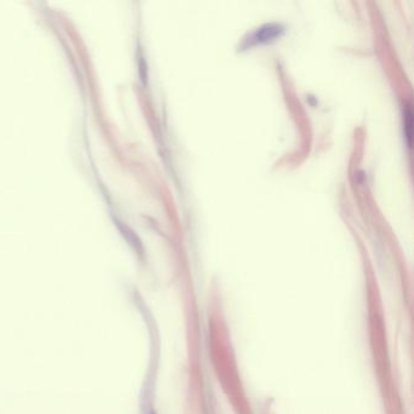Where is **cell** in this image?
Wrapping results in <instances>:
<instances>
[{"label": "cell", "mask_w": 414, "mask_h": 414, "mask_svg": "<svg viewBox=\"0 0 414 414\" xmlns=\"http://www.w3.org/2000/svg\"><path fill=\"white\" fill-rule=\"evenodd\" d=\"M403 133L406 136L407 145L412 147V135H413V113H412V107L410 104L403 106Z\"/></svg>", "instance_id": "2"}, {"label": "cell", "mask_w": 414, "mask_h": 414, "mask_svg": "<svg viewBox=\"0 0 414 414\" xmlns=\"http://www.w3.org/2000/svg\"><path fill=\"white\" fill-rule=\"evenodd\" d=\"M283 32H285V27L281 24H277V22L266 24V25H263L259 29H256L254 32L251 33L241 44V48L248 49L254 45L271 43V41H276L277 38H280Z\"/></svg>", "instance_id": "1"}]
</instances>
